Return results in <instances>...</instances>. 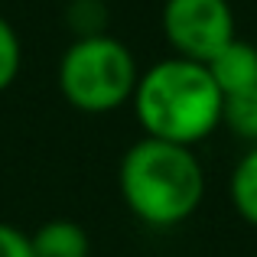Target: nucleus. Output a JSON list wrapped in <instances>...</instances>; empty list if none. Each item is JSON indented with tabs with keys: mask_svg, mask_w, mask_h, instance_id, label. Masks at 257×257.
<instances>
[{
	"mask_svg": "<svg viewBox=\"0 0 257 257\" xmlns=\"http://www.w3.org/2000/svg\"><path fill=\"white\" fill-rule=\"evenodd\" d=\"M140 69L134 52L107 33L78 36L59 59L56 82L65 104L82 114H111L134 98Z\"/></svg>",
	"mask_w": 257,
	"mask_h": 257,
	"instance_id": "7ed1b4c3",
	"label": "nucleus"
},
{
	"mask_svg": "<svg viewBox=\"0 0 257 257\" xmlns=\"http://www.w3.org/2000/svg\"><path fill=\"white\" fill-rule=\"evenodd\" d=\"M212 82L218 85V91L225 94H241L257 88V46L244 43L234 36L228 46H221L212 59L205 62Z\"/></svg>",
	"mask_w": 257,
	"mask_h": 257,
	"instance_id": "39448f33",
	"label": "nucleus"
},
{
	"mask_svg": "<svg viewBox=\"0 0 257 257\" xmlns=\"http://www.w3.org/2000/svg\"><path fill=\"white\" fill-rule=\"evenodd\" d=\"M160 26L176 56L202 65L238 36L228 0H166Z\"/></svg>",
	"mask_w": 257,
	"mask_h": 257,
	"instance_id": "20e7f679",
	"label": "nucleus"
},
{
	"mask_svg": "<svg viewBox=\"0 0 257 257\" xmlns=\"http://www.w3.org/2000/svg\"><path fill=\"white\" fill-rule=\"evenodd\" d=\"M221 124L238 140H247L251 147H257V88L228 94L225 107H221Z\"/></svg>",
	"mask_w": 257,
	"mask_h": 257,
	"instance_id": "6e6552de",
	"label": "nucleus"
},
{
	"mask_svg": "<svg viewBox=\"0 0 257 257\" xmlns=\"http://www.w3.org/2000/svg\"><path fill=\"white\" fill-rule=\"evenodd\" d=\"M69 23L78 30V36L104 33L107 7L101 4V0H72V4H69Z\"/></svg>",
	"mask_w": 257,
	"mask_h": 257,
	"instance_id": "9d476101",
	"label": "nucleus"
},
{
	"mask_svg": "<svg viewBox=\"0 0 257 257\" xmlns=\"http://www.w3.org/2000/svg\"><path fill=\"white\" fill-rule=\"evenodd\" d=\"M228 195L231 205L247 225L257 228V147L238 160V166L231 170V182H228Z\"/></svg>",
	"mask_w": 257,
	"mask_h": 257,
	"instance_id": "0eeeda50",
	"label": "nucleus"
},
{
	"mask_svg": "<svg viewBox=\"0 0 257 257\" xmlns=\"http://www.w3.org/2000/svg\"><path fill=\"white\" fill-rule=\"evenodd\" d=\"M254 46H257V43H254Z\"/></svg>",
	"mask_w": 257,
	"mask_h": 257,
	"instance_id": "f8f14e48",
	"label": "nucleus"
},
{
	"mask_svg": "<svg viewBox=\"0 0 257 257\" xmlns=\"http://www.w3.org/2000/svg\"><path fill=\"white\" fill-rule=\"evenodd\" d=\"M117 186L137 221L150 228H176L199 212L205 199V170L192 147L144 137L120 157Z\"/></svg>",
	"mask_w": 257,
	"mask_h": 257,
	"instance_id": "f03ea898",
	"label": "nucleus"
},
{
	"mask_svg": "<svg viewBox=\"0 0 257 257\" xmlns=\"http://www.w3.org/2000/svg\"><path fill=\"white\" fill-rule=\"evenodd\" d=\"M0 257H33L30 234L0 221Z\"/></svg>",
	"mask_w": 257,
	"mask_h": 257,
	"instance_id": "9b49d317",
	"label": "nucleus"
},
{
	"mask_svg": "<svg viewBox=\"0 0 257 257\" xmlns=\"http://www.w3.org/2000/svg\"><path fill=\"white\" fill-rule=\"evenodd\" d=\"M33 257H91V238L78 221L52 218L30 234Z\"/></svg>",
	"mask_w": 257,
	"mask_h": 257,
	"instance_id": "423d86ee",
	"label": "nucleus"
},
{
	"mask_svg": "<svg viewBox=\"0 0 257 257\" xmlns=\"http://www.w3.org/2000/svg\"><path fill=\"white\" fill-rule=\"evenodd\" d=\"M20 69H23V43L10 26V20L0 17V94L17 82Z\"/></svg>",
	"mask_w": 257,
	"mask_h": 257,
	"instance_id": "1a4fd4ad",
	"label": "nucleus"
},
{
	"mask_svg": "<svg viewBox=\"0 0 257 257\" xmlns=\"http://www.w3.org/2000/svg\"><path fill=\"white\" fill-rule=\"evenodd\" d=\"M131 104L147 137L195 147L221 127L225 94L202 62L170 56L140 72Z\"/></svg>",
	"mask_w": 257,
	"mask_h": 257,
	"instance_id": "f257e3e1",
	"label": "nucleus"
}]
</instances>
